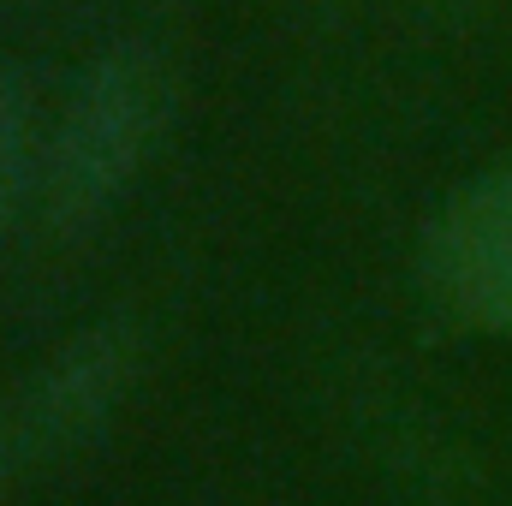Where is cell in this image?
Returning a JSON list of instances; mask_svg holds the SVG:
<instances>
[{
  "label": "cell",
  "instance_id": "2",
  "mask_svg": "<svg viewBox=\"0 0 512 506\" xmlns=\"http://www.w3.org/2000/svg\"><path fill=\"white\" fill-rule=\"evenodd\" d=\"M137 376H143V328L131 316L84 322L24 387L12 423L18 453L42 471L78 465L120 423Z\"/></svg>",
  "mask_w": 512,
  "mask_h": 506
},
{
  "label": "cell",
  "instance_id": "4",
  "mask_svg": "<svg viewBox=\"0 0 512 506\" xmlns=\"http://www.w3.org/2000/svg\"><path fill=\"white\" fill-rule=\"evenodd\" d=\"M42 137L30 114V84L0 60V233L18 221V209L42 191Z\"/></svg>",
  "mask_w": 512,
  "mask_h": 506
},
{
  "label": "cell",
  "instance_id": "3",
  "mask_svg": "<svg viewBox=\"0 0 512 506\" xmlns=\"http://www.w3.org/2000/svg\"><path fill=\"white\" fill-rule=\"evenodd\" d=\"M423 280L459 328L512 334V155L441 209L423 245Z\"/></svg>",
  "mask_w": 512,
  "mask_h": 506
},
{
  "label": "cell",
  "instance_id": "5",
  "mask_svg": "<svg viewBox=\"0 0 512 506\" xmlns=\"http://www.w3.org/2000/svg\"><path fill=\"white\" fill-rule=\"evenodd\" d=\"M12 465H18V441H12V423L0 417V506H6V489H12Z\"/></svg>",
  "mask_w": 512,
  "mask_h": 506
},
{
  "label": "cell",
  "instance_id": "7",
  "mask_svg": "<svg viewBox=\"0 0 512 506\" xmlns=\"http://www.w3.org/2000/svg\"><path fill=\"white\" fill-rule=\"evenodd\" d=\"M0 6H30V0H0Z\"/></svg>",
  "mask_w": 512,
  "mask_h": 506
},
{
  "label": "cell",
  "instance_id": "6",
  "mask_svg": "<svg viewBox=\"0 0 512 506\" xmlns=\"http://www.w3.org/2000/svg\"><path fill=\"white\" fill-rule=\"evenodd\" d=\"M322 6H328V12H340V6H352V0H322Z\"/></svg>",
  "mask_w": 512,
  "mask_h": 506
},
{
  "label": "cell",
  "instance_id": "1",
  "mask_svg": "<svg viewBox=\"0 0 512 506\" xmlns=\"http://www.w3.org/2000/svg\"><path fill=\"white\" fill-rule=\"evenodd\" d=\"M173 66L149 42H114L66 96L42 149V215L54 233H90L155 161L173 126Z\"/></svg>",
  "mask_w": 512,
  "mask_h": 506
}]
</instances>
